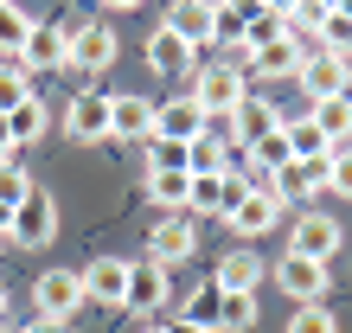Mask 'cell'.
Here are the masks:
<instances>
[{
    "label": "cell",
    "mask_w": 352,
    "mask_h": 333,
    "mask_svg": "<svg viewBox=\"0 0 352 333\" xmlns=\"http://www.w3.org/2000/svg\"><path fill=\"white\" fill-rule=\"evenodd\" d=\"M26 39H32V19L13 7V0H0V58L7 65H19V52H26Z\"/></svg>",
    "instance_id": "obj_26"
},
{
    "label": "cell",
    "mask_w": 352,
    "mask_h": 333,
    "mask_svg": "<svg viewBox=\"0 0 352 333\" xmlns=\"http://www.w3.org/2000/svg\"><path fill=\"white\" fill-rule=\"evenodd\" d=\"M224 224H231L237 237H269L282 224V199L269 193V186H250V193H243L231 212H224Z\"/></svg>",
    "instance_id": "obj_6"
},
{
    "label": "cell",
    "mask_w": 352,
    "mask_h": 333,
    "mask_svg": "<svg viewBox=\"0 0 352 333\" xmlns=\"http://www.w3.org/2000/svg\"><path fill=\"white\" fill-rule=\"evenodd\" d=\"M38 301V321H71L77 308H84V282H77V269H45L32 288Z\"/></svg>",
    "instance_id": "obj_7"
},
{
    "label": "cell",
    "mask_w": 352,
    "mask_h": 333,
    "mask_svg": "<svg viewBox=\"0 0 352 333\" xmlns=\"http://www.w3.org/2000/svg\"><path fill=\"white\" fill-rule=\"evenodd\" d=\"M295 83H301L307 103H320V96H352V58L301 45V71H295Z\"/></svg>",
    "instance_id": "obj_2"
},
{
    "label": "cell",
    "mask_w": 352,
    "mask_h": 333,
    "mask_svg": "<svg viewBox=\"0 0 352 333\" xmlns=\"http://www.w3.org/2000/svg\"><path fill=\"white\" fill-rule=\"evenodd\" d=\"M212 129V122H205V109L192 96H167V103H154V129H148V141H186V148H192V141Z\"/></svg>",
    "instance_id": "obj_5"
},
{
    "label": "cell",
    "mask_w": 352,
    "mask_h": 333,
    "mask_svg": "<svg viewBox=\"0 0 352 333\" xmlns=\"http://www.w3.org/2000/svg\"><path fill=\"white\" fill-rule=\"evenodd\" d=\"M269 193L276 199H314V193H327V160H282L276 173H269Z\"/></svg>",
    "instance_id": "obj_15"
},
{
    "label": "cell",
    "mask_w": 352,
    "mask_h": 333,
    "mask_svg": "<svg viewBox=\"0 0 352 333\" xmlns=\"http://www.w3.org/2000/svg\"><path fill=\"white\" fill-rule=\"evenodd\" d=\"M212 282L224 288V295H250V288L263 282V263H256V250H224Z\"/></svg>",
    "instance_id": "obj_19"
},
{
    "label": "cell",
    "mask_w": 352,
    "mask_h": 333,
    "mask_svg": "<svg viewBox=\"0 0 352 333\" xmlns=\"http://www.w3.org/2000/svg\"><path fill=\"white\" fill-rule=\"evenodd\" d=\"M288 333H340V321H333V308H327V301H307V308L288 314Z\"/></svg>",
    "instance_id": "obj_31"
},
{
    "label": "cell",
    "mask_w": 352,
    "mask_h": 333,
    "mask_svg": "<svg viewBox=\"0 0 352 333\" xmlns=\"http://www.w3.org/2000/svg\"><path fill=\"white\" fill-rule=\"evenodd\" d=\"M167 26H173L192 52H199V45H212V0H173Z\"/></svg>",
    "instance_id": "obj_22"
},
{
    "label": "cell",
    "mask_w": 352,
    "mask_h": 333,
    "mask_svg": "<svg viewBox=\"0 0 352 333\" xmlns=\"http://www.w3.org/2000/svg\"><path fill=\"white\" fill-rule=\"evenodd\" d=\"M0 314H7V282H0Z\"/></svg>",
    "instance_id": "obj_43"
},
{
    "label": "cell",
    "mask_w": 352,
    "mask_h": 333,
    "mask_svg": "<svg viewBox=\"0 0 352 333\" xmlns=\"http://www.w3.org/2000/svg\"><path fill=\"white\" fill-rule=\"evenodd\" d=\"M32 193V180H26V166L19 160H0V205H19Z\"/></svg>",
    "instance_id": "obj_36"
},
{
    "label": "cell",
    "mask_w": 352,
    "mask_h": 333,
    "mask_svg": "<svg viewBox=\"0 0 352 333\" xmlns=\"http://www.w3.org/2000/svg\"><path fill=\"white\" fill-rule=\"evenodd\" d=\"M148 129H154V96L109 90V141H148Z\"/></svg>",
    "instance_id": "obj_11"
},
{
    "label": "cell",
    "mask_w": 352,
    "mask_h": 333,
    "mask_svg": "<svg viewBox=\"0 0 352 333\" xmlns=\"http://www.w3.org/2000/svg\"><path fill=\"white\" fill-rule=\"evenodd\" d=\"M160 301H167V269H160L154 257L129 263V308H135V314H154Z\"/></svg>",
    "instance_id": "obj_17"
},
{
    "label": "cell",
    "mask_w": 352,
    "mask_h": 333,
    "mask_svg": "<svg viewBox=\"0 0 352 333\" xmlns=\"http://www.w3.org/2000/svg\"><path fill=\"white\" fill-rule=\"evenodd\" d=\"M116 52H122V39L102 26V19H84V26H71V52H65V65H77L84 77H96V71H109V65H116Z\"/></svg>",
    "instance_id": "obj_4"
},
{
    "label": "cell",
    "mask_w": 352,
    "mask_h": 333,
    "mask_svg": "<svg viewBox=\"0 0 352 333\" xmlns=\"http://www.w3.org/2000/svg\"><path fill=\"white\" fill-rule=\"evenodd\" d=\"M0 160H13V129H7V116H0Z\"/></svg>",
    "instance_id": "obj_38"
},
{
    "label": "cell",
    "mask_w": 352,
    "mask_h": 333,
    "mask_svg": "<svg viewBox=\"0 0 352 333\" xmlns=\"http://www.w3.org/2000/svg\"><path fill=\"white\" fill-rule=\"evenodd\" d=\"M186 180L192 173H160V166H148V199L167 205V212H186Z\"/></svg>",
    "instance_id": "obj_29"
},
{
    "label": "cell",
    "mask_w": 352,
    "mask_h": 333,
    "mask_svg": "<svg viewBox=\"0 0 352 333\" xmlns=\"http://www.w3.org/2000/svg\"><path fill=\"white\" fill-rule=\"evenodd\" d=\"M58 237V199L45 193V186H32L26 199L13 205V224H7V244H19V250H45Z\"/></svg>",
    "instance_id": "obj_1"
},
{
    "label": "cell",
    "mask_w": 352,
    "mask_h": 333,
    "mask_svg": "<svg viewBox=\"0 0 352 333\" xmlns=\"http://www.w3.org/2000/svg\"><path fill=\"white\" fill-rule=\"evenodd\" d=\"M282 160H288V141H282V129H276V135H263L256 148H250V166H256V173H276Z\"/></svg>",
    "instance_id": "obj_35"
},
{
    "label": "cell",
    "mask_w": 352,
    "mask_h": 333,
    "mask_svg": "<svg viewBox=\"0 0 352 333\" xmlns=\"http://www.w3.org/2000/svg\"><path fill=\"white\" fill-rule=\"evenodd\" d=\"M102 7H116V13H129V7H141V0H102Z\"/></svg>",
    "instance_id": "obj_40"
},
{
    "label": "cell",
    "mask_w": 352,
    "mask_h": 333,
    "mask_svg": "<svg viewBox=\"0 0 352 333\" xmlns=\"http://www.w3.org/2000/svg\"><path fill=\"white\" fill-rule=\"evenodd\" d=\"M186 212L224 218V173H192L186 180Z\"/></svg>",
    "instance_id": "obj_25"
},
{
    "label": "cell",
    "mask_w": 352,
    "mask_h": 333,
    "mask_svg": "<svg viewBox=\"0 0 352 333\" xmlns=\"http://www.w3.org/2000/svg\"><path fill=\"white\" fill-rule=\"evenodd\" d=\"M282 129V109L269 96H243L237 109H231V135H237V148H256L263 135H276Z\"/></svg>",
    "instance_id": "obj_16"
},
{
    "label": "cell",
    "mask_w": 352,
    "mask_h": 333,
    "mask_svg": "<svg viewBox=\"0 0 352 333\" xmlns=\"http://www.w3.org/2000/svg\"><path fill=\"white\" fill-rule=\"evenodd\" d=\"M327 193L352 199V141H346V148H333V154H327Z\"/></svg>",
    "instance_id": "obj_34"
},
{
    "label": "cell",
    "mask_w": 352,
    "mask_h": 333,
    "mask_svg": "<svg viewBox=\"0 0 352 333\" xmlns=\"http://www.w3.org/2000/svg\"><path fill=\"white\" fill-rule=\"evenodd\" d=\"M167 333H199V327H186V321H173V327H167Z\"/></svg>",
    "instance_id": "obj_42"
},
{
    "label": "cell",
    "mask_w": 352,
    "mask_h": 333,
    "mask_svg": "<svg viewBox=\"0 0 352 333\" xmlns=\"http://www.w3.org/2000/svg\"><path fill=\"white\" fill-rule=\"evenodd\" d=\"M148 166H160V173H192L186 141H148Z\"/></svg>",
    "instance_id": "obj_32"
},
{
    "label": "cell",
    "mask_w": 352,
    "mask_h": 333,
    "mask_svg": "<svg viewBox=\"0 0 352 333\" xmlns=\"http://www.w3.org/2000/svg\"><path fill=\"white\" fill-rule=\"evenodd\" d=\"M288 250H295V257L327 263V257L340 250V218H333V212H301L295 231H288Z\"/></svg>",
    "instance_id": "obj_9"
},
{
    "label": "cell",
    "mask_w": 352,
    "mask_h": 333,
    "mask_svg": "<svg viewBox=\"0 0 352 333\" xmlns=\"http://www.w3.org/2000/svg\"><path fill=\"white\" fill-rule=\"evenodd\" d=\"M65 135L71 141H109V90H77L65 109Z\"/></svg>",
    "instance_id": "obj_10"
},
{
    "label": "cell",
    "mask_w": 352,
    "mask_h": 333,
    "mask_svg": "<svg viewBox=\"0 0 352 333\" xmlns=\"http://www.w3.org/2000/svg\"><path fill=\"white\" fill-rule=\"evenodd\" d=\"M192 45H186V39L173 32V26H160L154 39H148V65H154V77H186V71H192Z\"/></svg>",
    "instance_id": "obj_18"
},
{
    "label": "cell",
    "mask_w": 352,
    "mask_h": 333,
    "mask_svg": "<svg viewBox=\"0 0 352 333\" xmlns=\"http://www.w3.org/2000/svg\"><path fill=\"white\" fill-rule=\"evenodd\" d=\"M141 333H167V327H141Z\"/></svg>",
    "instance_id": "obj_44"
},
{
    "label": "cell",
    "mask_w": 352,
    "mask_h": 333,
    "mask_svg": "<svg viewBox=\"0 0 352 333\" xmlns=\"http://www.w3.org/2000/svg\"><path fill=\"white\" fill-rule=\"evenodd\" d=\"M307 122L327 135V148H346L352 141V96H320L314 109H307Z\"/></svg>",
    "instance_id": "obj_21"
},
{
    "label": "cell",
    "mask_w": 352,
    "mask_h": 333,
    "mask_svg": "<svg viewBox=\"0 0 352 333\" xmlns=\"http://www.w3.org/2000/svg\"><path fill=\"white\" fill-rule=\"evenodd\" d=\"M276 288H282V295L288 301H320L327 295V263H314V257H295V250H288V257L276 263Z\"/></svg>",
    "instance_id": "obj_8"
},
{
    "label": "cell",
    "mask_w": 352,
    "mask_h": 333,
    "mask_svg": "<svg viewBox=\"0 0 352 333\" xmlns=\"http://www.w3.org/2000/svg\"><path fill=\"white\" fill-rule=\"evenodd\" d=\"M218 327H231V333L256 327V295H224V308H218Z\"/></svg>",
    "instance_id": "obj_33"
},
{
    "label": "cell",
    "mask_w": 352,
    "mask_h": 333,
    "mask_svg": "<svg viewBox=\"0 0 352 333\" xmlns=\"http://www.w3.org/2000/svg\"><path fill=\"white\" fill-rule=\"evenodd\" d=\"M243 65H250L256 77H269V83H276V77H295L301 71V45H295V39H269V45H256Z\"/></svg>",
    "instance_id": "obj_20"
},
{
    "label": "cell",
    "mask_w": 352,
    "mask_h": 333,
    "mask_svg": "<svg viewBox=\"0 0 352 333\" xmlns=\"http://www.w3.org/2000/svg\"><path fill=\"white\" fill-rule=\"evenodd\" d=\"M65 52H71V26H65V19H38L32 39H26V52H19V65H26V71H58Z\"/></svg>",
    "instance_id": "obj_13"
},
{
    "label": "cell",
    "mask_w": 352,
    "mask_h": 333,
    "mask_svg": "<svg viewBox=\"0 0 352 333\" xmlns=\"http://www.w3.org/2000/svg\"><path fill=\"white\" fill-rule=\"evenodd\" d=\"M26 96H32V71H26V65H0V116L19 109Z\"/></svg>",
    "instance_id": "obj_30"
},
{
    "label": "cell",
    "mask_w": 352,
    "mask_h": 333,
    "mask_svg": "<svg viewBox=\"0 0 352 333\" xmlns=\"http://www.w3.org/2000/svg\"><path fill=\"white\" fill-rule=\"evenodd\" d=\"M282 141H288V160H327V135L314 129L307 116H282Z\"/></svg>",
    "instance_id": "obj_23"
},
{
    "label": "cell",
    "mask_w": 352,
    "mask_h": 333,
    "mask_svg": "<svg viewBox=\"0 0 352 333\" xmlns=\"http://www.w3.org/2000/svg\"><path fill=\"white\" fill-rule=\"evenodd\" d=\"M26 333H71V321H32Z\"/></svg>",
    "instance_id": "obj_37"
},
{
    "label": "cell",
    "mask_w": 352,
    "mask_h": 333,
    "mask_svg": "<svg viewBox=\"0 0 352 333\" xmlns=\"http://www.w3.org/2000/svg\"><path fill=\"white\" fill-rule=\"evenodd\" d=\"M333 13H346V19H352V0H333Z\"/></svg>",
    "instance_id": "obj_41"
},
{
    "label": "cell",
    "mask_w": 352,
    "mask_h": 333,
    "mask_svg": "<svg viewBox=\"0 0 352 333\" xmlns=\"http://www.w3.org/2000/svg\"><path fill=\"white\" fill-rule=\"evenodd\" d=\"M84 301H102V308H129V263L122 257H96L84 276Z\"/></svg>",
    "instance_id": "obj_12"
},
{
    "label": "cell",
    "mask_w": 352,
    "mask_h": 333,
    "mask_svg": "<svg viewBox=\"0 0 352 333\" xmlns=\"http://www.w3.org/2000/svg\"><path fill=\"white\" fill-rule=\"evenodd\" d=\"M218 308H224V288L218 282H205L186 295V327H199V333H218Z\"/></svg>",
    "instance_id": "obj_28"
},
{
    "label": "cell",
    "mask_w": 352,
    "mask_h": 333,
    "mask_svg": "<svg viewBox=\"0 0 352 333\" xmlns=\"http://www.w3.org/2000/svg\"><path fill=\"white\" fill-rule=\"evenodd\" d=\"M148 250H154V263H160V269L186 263V257H192V250H199V231H192V218H186V212L160 218L154 231H148Z\"/></svg>",
    "instance_id": "obj_14"
},
{
    "label": "cell",
    "mask_w": 352,
    "mask_h": 333,
    "mask_svg": "<svg viewBox=\"0 0 352 333\" xmlns=\"http://www.w3.org/2000/svg\"><path fill=\"white\" fill-rule=\"evenodd\" d=\"M7 224H13V205H0V244H7Z\"/></svg>",
    "instance_id": "obj_39"
},
{
    "label": "cell",
    "mask_w": 352,
    "mask_h": 333,
    "mask_svg": "<svg viewBox=\"0 0 352 333\" xmlns=\"http://www.w3.org/2000/svg\"><path fill=\"white\" fill-rule=\"evenodd\" d=\"M269 39H295V32H288V13L250 7V13H243V58H250L256 45H269Z\"/></svg>",
    "instance_id": "obj_24"
},
{
    "label": "cell",
    "mask_w": 352,
    "mask_h": 333,
    "mask_svg": "<svg viewBox=\"0 0 352 333\" xmlns=\"http://www.w3.org/2000/svg\"><path fill=\"white\" fill-rule=\"evenodd\" d=\"M186 96H192L199 109H205V122H212V116H231L250 90H243V71L237 65H205V71H192V90H186Z\"/></svg>",
    "instance_id": "obj_3"
},
{
    "label": "cell",
    "mask_w": 352,
    "mask_h": 333,
    "mask_svg": "<svg viewBox=\"0 0 352 333\" xmlns=\"http://www.w3.org/2000/svg\"><path fill=\"white\" fill-rule=\"evenodd\" d=\"M7 129H13V148H26V141H38V135L52 129V116H45V103H38V96H26L19 109H7Z\"/></svg>",
    "instance_id": "obj_27"
}]
</instances>
